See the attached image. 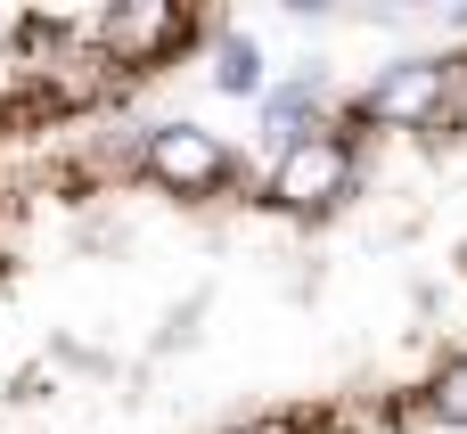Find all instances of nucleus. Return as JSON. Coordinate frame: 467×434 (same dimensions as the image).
Wrapping results in <instances>:
<instances>
[{"label": "nucleus", "mask_w": 467, "mask_h": 434, "mask_svg": "<svg viewBox=\"0 0 467 434\" xmlns=\"http://www.w3.org/2000/svg\"><path fill=\"white\" fill-rule=\"evenodd\" d=\"M140 156H148V172H156L164 189H181V197L230 181V148H222L213 131H197V123H164V131H148Z\"/></svg>", "instance_id": "obj_1"}, {"label": "nucleus", "mask_w": 467, "mask_h": 434, "mask_svg": "<svg viewBox=\"0 0 467 434\" xmlns=\"http://www.w3.org/2000/svg\"><path fill=\"white\" fill-rule=\"evenodd\" d=\"M345 181H353V140H345V131H320V140H304V148L279 156L271 197H287V205H328V197H345Z\"/></svg>", "instance_id": "obj_2"}, {"label": "nucleus", "mask_w": 467, "mask_h": 434, "mask_svg": "<svg viewBox=\"0 0 467 434\" xmlns=\"http://www.w3.org/2000/svg\"><path fill=\"white\" fill-rule=\"evenodd\" d=\"M451 66H460V57H410V66H394V74L361 98V115H369V123H419V115H435L443 90H451Z\"/></svg>", "instance_id": "obj_3"}, {"label": "nucleus", "mask_w": 467, "mask_h": 434, "mask_svg": "<svg viewBox=\"0 0 467 434\" xmlns=\"http://www.w3.org/2000/svg\"><path fill=\"white\" fill-rule=\"evenodd\" d=\"M312 107H320V82H296V90H279V98H271V131L304 148V131H296V123H304Z\"/></svg>", "instance_id": "obj_4"}, {"label": "nucleus", "mask_w": 467, "mask_h": 434, "mask_svg": "<svg viewBox=\"0 0 467 434\" xmlns=\"http://www.w3.org/2000/svg\"><path fill=\"white\" fill-rule=\"evenodd\" d=\"M427 410H435L443 427H467V361H451V369L435 377V394H427Z\"/></svg>", "instance_id": "obj_5"}, {"label": "nucleus", "mask_w": 467, "mask_h": 434, "mask_svg": "<svg viewBox=\"0 0 467 434\" xmlns=\"http://www.w3.org/2000/svg\"><path fill=\"white\" fill-rule=\"evenodd\" d=\"M213 82H222V90H254V82H263V57H254V41H222V66H213Z\"/></svg>", "instance_id": "obj_6"}]
</instances>
